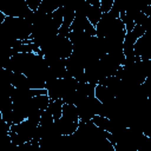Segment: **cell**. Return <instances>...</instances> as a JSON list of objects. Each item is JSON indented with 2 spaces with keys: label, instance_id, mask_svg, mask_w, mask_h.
I'll list each match as a JSON object with an SVG mask.
<instances>
[{
  "label": "cell",
  "instance_id": "30bf717a",
  "mask_svg": "<svg viewBox=\"0 0 151 151\" xmlns=\"http://www.w3.org/2000/svg\"><path fill=\"white\" fill-rule=\"evenodd\" d=\"M99 66H100V71L104 78L116 76L118 70L122 67V65L110 54H105L99 60Z\"/></svg>",
  "mask_w": 151,
  "mask_h": 151
},
{
  "label": "cell",
  "instance_id": "484cf974",
  "mask_svg": "<svg viewBox=\"0 0 151 151\" xmlns=\"http://www.w3.org/2000/svg\"><path fill=\"white\" fill-rule=\"evenodd\" d=\"M146 151H151V138L147 137V143H146Z\"/></svg>",
  "mask_w": 151,
  "mask_h": 151
},
{
  "label": "cell",
  "instance_id": "d4e9b609",
  "mask_svg": "<svg viewBox=\"0 0 151 151\" xmlns=\"http://www.w3.org/2000/svg\"><path fill=\"white\" fill-rule=\"evenodd\" d=\"M143 13L146 15V17H149V18H151V2L144 8V11H143Z\"/></svg>",
  "mask_w": 151,
  "mask_h": 151
},
{
  "label": "cell",
  "instance_id": "8fae6325",
  "mask_svg": "<svg viewBox=\"0 0 151 151\" xmlns=\"http://www.w3.org/2000/svg\"><path fill=\"white\" fill-rule=\"evenodd\" d=\"M54 124L60 136H72L73 133H76V131L79 127L78 122H73V120H70L63 117L59 118L58 120H54Z\"/></svg>",
  "mask_w": 151,
  "mask_h": 151
},
{
  "label": "cell",
  "instance_id": "ba28073f",
  "mask_svg": "<svg viewBox=\"0 0 151 151\" xmlns=\"http://www.w3.org/2000/svg\"><path fill=\"white\" fill-rule=\"evenodd\" d=\"M71 32H80V33H85L90 37L97 35L96 27L90 22V20L86 17H83V15H76V18L71 25Z\"/></svg>",
  "mask_w": 151,
  "mask_h": 151
},
{
  "label": "cell",
  "instance_id": "7a4b0ae2",
  "mask_svg": "<svg viewBox=\"0 0 151 151\" xmlns=\"http://www.w3.org/2000/svg\"><path fill=\"white\" fill-rule=\"evenodd\" d=\"M4 38L25 41L31 39L33 24L25 18H9L7 17L5 21L0 25Z\"/></svg>",
  "mask_w": 151,
  "mask_h": 151
},
{
  "label": "cell",
  "instance_id": "603a6c76",
  "mask_svg": "<svg viewBox=\"0 0 151 151\" xmlns=\"http://www.w3.org/2000/svg\"><path fill=\"white\" fill-rule=\"evenodd\" d=\"M114 150L116 151H137V149L129 146V145H122V144H114Z\"/></svg>",
  "mask_w": 151,
  "mask_h": 151
},
{
  "label": "cell",
  "instance_id": "d6986e66",
  "mask_svg": "<svg viewBox=\"0 0 151 151\" xmlns=\"http://www.w3.org/2000/svg\"><path fill=\"white\" fill-rule=\"evenodd\" d=\"M96 84H91V83H79L77 90L79 92H81L83 94H85L86 97H93L96 94Z\"/></svg>",
  "mask_w": 151,
  "mask_h": 151
},
{
  "label": "cell",
  "instance_id": "5b68a950",
  "mask_svg": "<svg viewBox=\"0 0 151 151\" xmlns=\"http://www.w3.org/2000/svg\"><path fill=\"white\" fill-rule=\"evenodd\" d=\"M77 109H78L80 122L88 123L96 116H99L100 110H101V103L96 98V96H93V97H86L77 106Z\"/></svg>",
  "mask_w": 151,
  "mask_h": 151
},
{
  "label": "cell",
  "instance_id": "7c38bea8",
  "mask_svg": "<svg viewBox=\"0 0 151 151\" xmlns=\"http://www.w3.org/2000/svg\"><path fill=\"white\" fill-rule=\"evenodd\" d=\"M87 2L91 5L86 18L90 20V22L96 27L99 22V20L103 17V12L100 9V0H87Z\"/></svg>",
  "mask_w": 151,
  "mask_h": 151
},
{
  "label": "cell",
  "instance_id": "8992f818",
  "mask_svg": "<svg viewBox=\"0 0 151 151\" xmlns=\"http://www.w3.org/2000/svg\"><path fill=\"white\" fill-rule=\"evenodd\" d=\"M0 12H2L6 17L9 18H25L31 21L33 13L29 7L26 4V0H17L13 2H9L8 5H5L0 8Z\"/></svg>",
  "mask_w": 151,
  "mask_h": 151
},
{
  "label": "cell",
  "instance_id": "ac0fdd59",
  "mask_svg": "<svg viewBox=\"0 0 151 151\" xmlns=\"http://www.w3.org/2000/svg\"><path fill=\"white\" fill-rule=\"evenodd\" d=\"M50 97L48 94H44V96H38V97H33L32 98V103L34 105L35 109L40 110V111H45L48 109V105H50Z\"/></svg>",
  "mask_w": 151,
  "mask_h": 151
},
{
  "label": "cell",
  "instance_id": "e0dca14e",
  "mask_svg": "<svg viewBox=\"0 0 151 151\" xmlns=\"http://www.w3.org/2000/svg\"><path fill=\"white\" fill-rule=\"evenodd\" d=\"M11 85H13L15 88H29V83L28 79L25 74L22 73H13V78H12V83Z\"/></svg>",
  "mask_w": 151,
  "mask_h": 151
},
{
  "label": "cell",
  "instance_id": "44dd1931",
  "mask_svg": "<svg viewBox=\"0 0 151 151\" xmlns=\"http://www.w3.org/2000/svg\"><path fill=\"white\" fill-rule=\"evenodd\" d=\"M54 122V118L52 116V113L48 111V110H45L42 111L41 113V118H40V125L41 126H45V125H50Z\"/></svg>",
  "mask_w": 151,
  "mask_h": 151
},
{
  "label": "cell",
  "instance_id": "4fadbf2b",
  "mask_svg": "<svg viewBox=\"0 0 151 151\" xmlns=\"http://www.w3.org/2000/svg\"><path fill=\"white\" fill-rule=\"evenodd\" d=\"M64 2L63 1H58V0H42L40 7L38 8V13L47 15V14H52L54 11H57L58 8L63 7Z\"/></svg>",
  "mask_w": 151,
  "mask_h": 151
},
{
  "label": "cell",
  "instance_id": "9c48e42d",
  "mask_svg": "<svg viewBox=\"0 0 151 151\" xmlns=\"http://www.w3.org/2000/svg\"><path fill=\"white\" fill-rule=\"evenodd\" d=\"M133 52L134 55L142 60H151V38L146 33L137 40L133 46Z\"/></svg>",
  "mask_w": 151,
  "mask_h": 151
},
{
  "label": "cell",
  "instance_id": "277c9868",
  "mask_svg": "<svg viewBox=\"0 0 151 151\" xmlns=\"http://www.w3.org/2000/svg\"><path fill=\"white\" fill-rule=\"evenodd\" d=\"M78 81L73 77L64 78V79H57L54 81L46 83L45 88L48 92V97L51 100H57V99H63L67 94L77 91L78 87Z\"/></svg>",
  "mask_w": 151,
  "mask_h": 151
},
{
  "label": "cell",
  "instance_id": "7402d4cb",
  "mask_svg": "<svg viewBox=\"0 0 151 151\" xmlns=\"http://www.w3.org/2000/svg\"><path fill=\"white\" fill-rule=\"evenodd\" d=\"M114 0H100V9L104 13H109L113 7Z\"/></svg>",
  "mask_w": 151,
  "mask_h": 151
},
{
  "label": "cell",
  "instance_id": "cb8c5ba5",
  "mask_svg": "<svg viewBox=\"0 0 151 151\" xmlns=\"http://www.w3.org/2000/svg\"><path fill=\"white\" fill-rule=\"evenodd\" d=\"M142 27L145 29V33L151 38V18H149V17H147L146 21L144 22V25H143Z\"/></svg>",
  "mask_w": 151,
  "mask_h": 151
},
{
  "label": "cell",
  "instance_id": "5bb4252c",
  "mask_svg": "<svg viewBox=\"0 0 151 151\" xmlns=\"http://www.w3.org/2000/svg\"><path fill=\"white\" fill-rule=\"evenodd\" d=\"M96 98L101 103V104H106L110 103L114 99V94L111 92V90L106 86L103 85H97L96 87Z\"/></svg>",
  "mask_w": 151,
  "mask_h": 151
},
{
  "label": "cell",
  "instance_id": "6da1fadb",
  "mask_svg": "<svg viewBox=\"0 0 151 151\" xmlns=\"http://www.w3.org/2000/svg\"><path fill=\"white\" fill-rule=\"evenodd\" d=\"M71 137V151H116L107 139L109 132L99 129L92 122L79 123V127Z\"/></svg>",
  "mask_w": 151,
  "mask_h": 151
},
{
  "label": "cell",
  "instance_id": "ffe728a7",
  "mask_svg": "<svg viewBox=\"0 0 151 151\" xmlns=\"http://www.w3.org/2000/svg\"><path fill=\"white\" fill-rule=\"evenodd\" d=\"M96 126H98L99 129H103L105 131L109 130V126H110V119L106 118V117H103V116H96L92 120H91Z\"/></svg>",
  "mask_w": 151,
  "mask_h": 151
},
{
  "label": "cell",
  "instance_id": "3957f363",
  "mask_svg": "<svg viewBox=\"0 0 151 151\" xmlns=\"http://www.w3.org/2000/svg\"><path fill=\"white\" fill-rule=\"evenodd\" d=\"M45 59H67L73 53V45L67 37L55 35L41 47Z\"/></svg>",
  "mask_w": 151,
  "mask_h": 151
},
{
  "label": "cell",
  "instance_id": "2e32d148",
  "mask_svg": "<svg viewBox=\"0 0 151 151\" xmlns=\"http://www.w3.org/2000/svg\"><path fill=\"white\" fill-rule=\"evenodd\" d=\"M63 106H64V101L63 99H57V100H51L50 105H48V111L52 113L54 120H58L59 118H61L63 116Z\"/></svg>",
  "mask_w": 151,
  "mask_h": 151
},
{
  "label": "cell",
  "instance_id": "52a82bcc",
  "mask_svg": "<svg viewBox=\"0 0 151 151\" xmlns=\"http://www.w3.org/2000/svg\"><path fill=\"white\" fill-rule=\"evenodd\" d=\"M38 126H35L34 124H32L28 119L24 120L20 124H15V125H11V131L15 132L19 138L21 144L24 143H28L34 138V132L37 130Z\"/></svg>",
  "mask_w": 151,
  "mask_h": 151
},
{
  "label": "cell",
  "instance_id": "9a60e30c",
  "mask_svg": "<svg viewBox=\"0 0 151 151\" xmlns=\"http://www.w3.org/2000/svg\"><path fill=\"white\" fill-rule=\"evenodd\" d=\"M63 118L73 120V122H78L80 123V118H79V113H78V109L76 105H71V104H64L63 106Z\"/></svg>",
  "mask_w": 151,
  "mask_h": 151
}]
</instances>
